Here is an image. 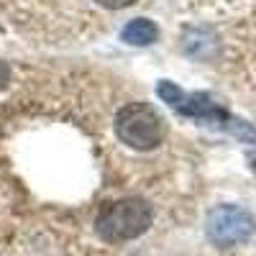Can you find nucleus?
I'll return each mask as SVG.
<instances>
[{
    "mask_svg": "<svg viewBox=\"0 0 256 256\" xmlns=\"http://www.w3.org/2000/svg\"><path fill=\"white\" fill-rule=\"evenodd\" d=\"M148 226H152V208L141 198H128L105 205L95 220L98 236L108 244L138 238L141 233L148 230Z\"/></svg>",
    "mask_w": 256,
    "mask_h": 256,
    "instance_id": "1",
    "label": "nucleus"
},
{
    "mask_svg": "<svg viewBox=\"0 0 256 256\" xmlns=\"http://www.w3.org/2000/svg\"><path fill=\"white\" fill-rule=\"evenodd\" d=\"M156 95L169 105V108H174L177 113L187 116V118H198V120H210V123H223L226 128H230L233 134H241V136H251L256 138V134L251 128L241 120H233L220 105H216L208 95L202 92H184L182 88H177L174 82H159L156 88Z\"/></svg>",
    "mask_w": 256,
    "mask_h": 256,
    "instance_id": "2",
    "label": "nucleus"
},
{
    "mask_svg": "<svg viewBox=\"0 0 256 256\" xmlns=\"http://www.w3.org/2000/svg\"><path fill=\"white\" fill-rule=\"evenodd\" d=\"M116 134L136 152H152L164 141V120L152 105L128 102L116 116Z\"/></svg>",
    "mask_w": 256,
    "mask_h": 256,
    "instance_id": "3",
    "label": "nucleus"
},
{
    "mask_svg": "<svg viewBox=\"0 0 256 256\" xmlns=\"http://www.w3.org/2000/svg\"><path fill=\"white\" fill-rule=\"evenodd\" d=\"M205 230L216 246H238L254 236V218L238 205H218L208 212Z\"/></svg>",
    "mask_w": 256,
    "mask_h": 256,
    "instance_id": "4",
    "label": "nucleus"
},
{
    "mask_svg": "<svg viewBox=\"0 0 256 256\" xmlns=\"http://www.w3.org/2000/svg\"><path fill=\"white\" fill-rule=\"evenodd\" d=\"M120 38L131 46H148L159 38V26L148 18H134L128 20L120 31Z\"/></svg>",
    "mask_w": 256,
    "mask_h": 256,
    "instance_id": "5",
    "label": "nucleus"
},
{
    "mask_svg": "<svg viewBox=\"0 0 256 256\" xmlns=\"http://www.w3.org/2000/svg\"><path fill=\"white\" fill-rule=\"evenodd\" d=\"M98 3L102 8H110V10H120V8H128V6H134L136 0H98Z\"/></svg>",
    "mask_w": 256,
    "mask_h": 256,
    "instance_id": "6",
    "label": "nucleus"
},
{
    "mask_svg": "<svg viewBox=\"0 0 256 256\" xmlns=\"http://www.w3.org/2000/svg\"><path fill=\"white\" fill-rule=\"evenodd\" d=\"M8 82H10V70H8L6 62H0V90H3Z\"/></svg>",
    "mask_w": 256,
    "mask_h": 256,
    "instance_id": "7",
    "label": "nucleus"
},
{
    "mask_svg": "<svg viewBox=\"0 0 256 256\" xmlns=\"http://www.w3.org/2000/svg\"><path fill=\"white\" fill-rule=\"evenodd\" d=\"M248 162H251V172H254V174H256V154H254V156H251V159H248Z\"/></svg>",
    "mask_w": 256,
    "mask_h": 256,
    "instance_id": "8",
    "label": "nucleus"
}]
</instances>
